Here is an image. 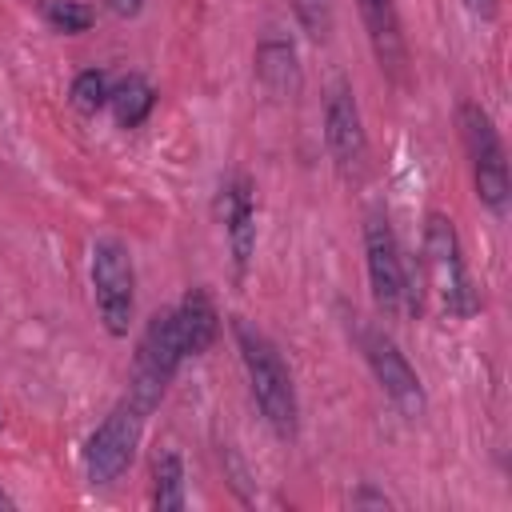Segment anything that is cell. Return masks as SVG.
<instances>
[{
  "instance_id": "1",
  "label": "cell",
  "mask_w": 512,
  "mask_h": 512,
  "mask_svg": "<svg viewBox=\"0 0 512 512\" xmlns=\"http://www.w3.org/2000/svg\"><path fill=\"white\" fill-rule=\"evenodd\" d=\"M232 336H236V348H240V360H244V372H248V388H252V400L260 404L268 428L280 436V440H292L296 436V388H292V372L284 364V356L276 352V344L248 320H232Z\"/></svg>"
},
{
  "instance_id": "2",
  "label": "cell",
  "mask_w": 512,
  "mask_h": 512,
  "mask_svg": "<svg viewBox=\"0 0 512 512\" xmlns=\"http://www.w3.org/2000/svg\"><path fill=\"white\" fill-rule=\"evenodd\" d=\"M424 268H428V280H432L440 304L452 316L472 320L480 312V292H476V280H472V272L464 264V248H460L456 224L444 212H428L424 216Z\"/></svg>"
},
{
  "instance_id": "3",
  "label": "cell",
  "mask_w": 512,
  "mask_h": 512,
  "mask_svg": "<svg viewBox=\"0 0 512 512\" xmlns=\"http://www.w3.org/2000/svg\"><path fill=\"white\" fill-rule=\"evenodd\" d=\"M456 124H460V136H464V148H468V160H472V180H476V196L488 212L504 216L508 212V196H512V180H508V160H504V144H500V132L492 124V116L464 100L456 108Z\"/></svg>"
},
{
  "instance_id": "4",
  "label": "cell",
  "mask_w": 512,
  "mask_h": 512,
  "mask_svg": "<svg viewBox=\"0 0 512 512\" xmlns=\"http://www.w3.org/2000/svg\"><path fill=\"white\" fill-rule=\"evenodd\" d=\"M184 360V344H180V328H176V312H156L136 344L132 356V384H128V400L148 416L164 388L172 384L176 368Z\"/></svg>"
},
{
  "instance_id": "5",
  "label": "cell",
  "mask_w": 512,
  "mask_h": 512,
  "mask_svg": "<svg viewBox=\"0 0 512 512\" xmlns=\"http://www.w3.org/2000/svg\"><path fill=\"white\" fill-rule=\"evenodd\" d=\"M364 264H368V284H372V300L380 312H416L420 308L416 292L408 288L396 232H392L388 216H380V212L364 216Z\"/></svg>"
},
{
  "instance_id": "6",
  "label": "cell",
  "mask_w": 512,
  "mask_h": 512,
  "mask_svg": "<svg viewBox=\"0 0 512 512\" xmlns=\"http://www.w3.org/2000/svg\"><path fill=\"white\" fill-rule=\"evenodd\" d=\"M92 292L108 336H128L136 312V268L120 240L104 236L92 244Z\"/></svg>"
},
{
  "instance_id": "7",
  "label": "cell",
  "mask_w": 512,
  "mask_h": 512,
  "mask_svg": "<svg viewBox=\"0 0 512 512\" xmlns=\"http://www.w3.org/2000/svg\"><path fill=\"white\" fill-rule=\"evenodd\" d=\"M140 428H144V412L124 400L116 404L100 428L88 436L84 444V472H88V484H112L124 476V468L132 464L136 456V444H140Z\"/></svg>"
},
{
  "instance_id": "8",
  "label": "cell",
  "mask_w": 512,
  "mask_h": 512,
  "mask_svg": "<svg viewBox=\"0 0 512 512\" xmlns=\"http://www.w3.org/2000/svg\"><path fill=\"white\" fill-rule=\"evenodd\" d=\"M360 348H364V360L380 384V392L392 400V408L404 416V420H420L428 412V396H424V384L416 376V368L408 364V356L396 348L392 336L376 332V328H364L360 332Z\"/></svg>"
},
{
  "instance_id": "9",
  "label": "cell",
  "mask_w": 512,
  "mask_h": 512,
  "mask_svg": "<svg viewBox=\"0 0 512 512\" xmlns=\"http://www.w3.org/2000/svg\"><path fill=\"white\" fill-rule=\"evenodd\" d=\"M324 144L344 176H360V168L368 160V136H364L356 92L344 80H336L324 96Z\"/></svg>"
},
{
  "instance_id": "10",
  "label": "cell",
  "mask_w": 512,
  "mask_h": 512,
  "mask_svg": "<svg viewBox=\"0 0 512 512\" xmlns=\"http://www.w3.org/2000/svg\"><path fill=\"white\" fill-rule=\"evenodd\" d=\"M216 212H220V220H224L236 272H244L248 260H252V252H256V188H252V180H248V176H232V180L220 188Z\"/></svg>"
},
{
  "instance_id": "11",
  "label": "cell",
  "mask_w": 512,
  "mask_h": 512,
  "mask_svg": "<svg viewBox=\"0 0 512 512\" xmlns=\"http://www.w3.org/2000/svg\"><path fill=\"white\" fill-rule=\"evenodd\" d=\"M356 8H360V20L368 28V44H372L376 64L388 76H400L408 52H404V32H400L396 0H356Z\"/></svg>"
},
{
  "instance_id": "12",
  "label": "cell",
  "mask_w": 512,
  "mask_h": 512,
  "mask_svg": "<svg viewBox=\"0 0 512 512\" xmlns=\"http://www.w3.org/2000/svg\"><path fill=\"white\" fill-rule=\"evenodd\" d=\"M256 80L276 100H292L300 92V56H296V44L288 36L268 32L256 44Z\"/></svg>"
},
{
  "instance_id": "13",
  "label": "cell",
  "mask_w": 512,
  "mask_h": 512,
  "mask_svg": "<svg viewBox=\"0 0 512 512\" xmlns=\"http://www.w3.org/2000/svg\"><path fill=\"white\" fill-rule=\"evenodd\" d=\"M172 312H176L184 356H200V352H208L216 344V336H220V312H216V304H212V296L204 288H188L184 300Z\"/></svg>"
},
{
  "instance_id": "14",
  "label": "cell",
  "mask_w": 512,
  "mask_h": 512,
  "mask_svg": "<svg viewBox=\"0 0 512 512\" xmlns=\"http://www.w3.org/2000/svg\"><path fill=\"white\" fill-rule=\"evenodd\" d=\"M108 104H112V116H116L120 128H136V124L148 120V112L156 104V92H152V84L144 76H124L108 92Z\"/></svg>"
},
{
  "instance_id": "15",
  "label": "cell",
  "mask_w": 512,
  "mask_h": 512,
  "mask_svg": "<svg viewBox=\"0 0 512 512\" xmlns=\"http://www.w3.org/2000/svg\"><path fill=\"white\" fill-rule=\"evenodd\" d=\"M152 504L160 512L184 508V460L176 452H160L152 464Z\"/></svg>"
},
{
  "instance_id": "16",
  "label": "cell",
  "mask_w": 512,
  "mask_h": 512,
  "mask_svg": "<svg viewBox=\"0 0 512 512\" xmlns=\"http://www.w3.org/2000/svg\"><path fill=\"white\" fill-rule=\"evenodd\" d=\"M44 20H48L56 32L76 36V32H88V28H92L96 12H92L84 0H48V4H44Z\"/></svg>"
},
{
  "instance_id": "17",
  "label": "cell",
  "mask_w": 512,
  "mask_h": 512,
  "mask_svg": "<svg viewBox=\"0 0 512 512\" xmlns=\"http://www.w3.org/2000/svg\"><path fill=\"white\" fill-rule=\"evenodd\" d=\"M108 76L100 72V68H84V72H76V80H72V104L80 108V112H100L104 104H108Z\"/></svg>"
},
{
  "instance_id": "18",
  "label": "cell",
  "mask_w": 512,
  "mask_h": 512,
  "mask_svg": "<svg viewBox=\"0 0 512 512\" xmlns=\"http://www.w3.org/2000/svg\"><path fill=\"white\" fill-rule=\"evenodd\" d=\"M292 8H296V20L304 24V32L308 36H328V28H332V0H292Z\"/></svg>"
},
{
  "instance_id": "19",
  "label": "cell",
  "mask_w": 512,
  "mask_h": 512,
  "mask_svg": "<svg viewBox=\"0 0 512 512\" xmlns=\"http://www.w3.org/2000/svg\"><path fill=\"white\" fill-rule=\"evenodd\" d=\"M104 8H108L112 16H120V20H128V16H136V12L144 8V0H104Z\"/></svg>"
},
{
  "instance_id": "20",
  "label": "cell",
  "mask_w": 512,
  "mask_h": 512,
  "mask_svg": "<svg viewBox=\"0 0 512 512\" xmlns=\"http://www.w3.org/2000/svg\"><path fill=\"white\" fill-rule=\"evenodd\" d=\"M352 504L360 508V504H368V508H388V496H380V492H372V488H360L356 496H352Z\"/></svg>"
},
{
  "instance_id": "21",
  "label": "cell",
  "mask_w": 512,
  "mask_h": 512,
  "mask_svg": "<svg viewBox=\"0 0 512 512\" xmlns=\"http://www.w3.org/2000/svg\"><path fill=\"white\" fill-rule=\"evenodd\" d=\"M476 16H496V0H464Z\"/></svg>"
},
{
  "instance_id": "22",
  "label": "cell",
  "mask_w": 512,
  "mask_h": 512,
  "mask_svg": "<svg viewBox=\"0 0 512 512\" xmlns=\"http://www.w3.org/2000/svg\"><path fill=\"white\" fill-rule=\"evenodd\" d=\"M12 508H16V504H12V496L0 488V512H12Z\"/></svg>"
},
{
  "instance_id": "23",
  "label": "cell",
  "mask_w": 512,
  "mask_h": 512,
  "mask_svg": "<svg viewBox=\"0 0 512 512\" xmlns=\"http://www.w3.org/2000/svg\"><path fill=\"white\" fill-rule=\"evenodd\" d=\"M0 424H4V408H0Z\"/></svg>"
}]
</instances>
